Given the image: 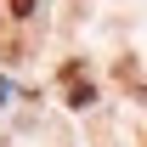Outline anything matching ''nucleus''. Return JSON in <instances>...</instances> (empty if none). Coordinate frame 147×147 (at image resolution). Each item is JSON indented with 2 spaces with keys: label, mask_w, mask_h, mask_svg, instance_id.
I'll use <instances>...</instances> for the list:
<instances>
[{
  "label": "nucleus",
  "mask_w": 147,
  "mask_h": 147,
  "mask_svg": "<svg viewBox=\"0 0 147 147\" xmlns=\"http://www.w3.org/2000/svg\"><path fill=\"white\" fill-rule=\"evenodd\" d=\"M91 102H96V91L85 85V79H74L68 85V108H91Z\"/></svg>",
  "instance_id": "f257e3e1"
},
{
  "label": "nucleus",
  "mask_w": 147,
  "mask_h": 147,
  "mask_svg": "<svg viewBox=\"0 0 147 147\" xmlns=\"http://www.w3.org/2000/svg\"><path fill=\"white\" fill-rule=\"evenodd\" d=\"M6 11H11V17H28V11H34V0H6Z\"/></svg>",
  "instance_id": "f03ea898"
}]
</instances>
